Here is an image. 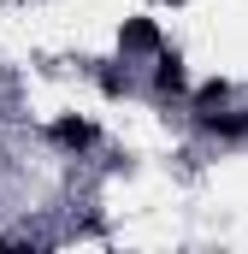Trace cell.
Returning a JSON list of instances; mask_svg holds the SVG:
<instances>
[{
	"label": "cell",
	"instance_id": "obj_6",
	"mask_svg": "<svg viewBox=\"0 0 248 254\" xmlns=\"http://www.w3.org/2000/svg\"><path fill=\"white\" fill-rule=\"evenodd\" d=\"M225 101H231V83H225V77H207V83L195 89V113H207V107H225Z\"/></svg>",
	"mask_w": 248,
	"mask_h": 254
},
{
	"label": "cell",
	"instance_id": "obj_3",
	"mask_svg": "<svg viewBox=\"0 0 248 254\" xmlns=\"http://www.w3.org/2000/svg\"><path fill=\"white\" fill-rule=\"evenodd\" d=\"M195 130H207V136H219V142H237V136H248V107L243 113H195Z\"/></svg>",
	"mask_w": 248,
	"mask_h": 254
},
{
	"label": "cell",
	"instance_id": "obj_1",
	"mask_svg": "<svg viewBox=\"0 0 248 254\" xmlns=\"http://www.w3.org/2000/svg\"><path fill=\"white\" fill-rule=\"evenodd\" d=\"M154 95H160V101L189 95V71H184V54H178V48H160V54H154Z\"/></svg>",
	"mask_w": 248,
	"mask_h": 254
},
{
	"label": "cell",
	"instance_id": "obj_5",
	"mask_svg": "<svg viewBox=\"0 0 248 254\" xmlns=\"http://www.w3.org/2000/svg\"><path fill=\"white\" fill-rule=\"evenodd\" d=\"M95 89L107 95V101H119L124 89H130V71H124L119 60H107V65H95Z\"/></svg>",
	"mask_w": 248,
	"mask_h": 254
},
{
	"label": "cell",
	"instance_id": "obj_2",
	"mask_svg": "<svg viewBox=\"0 0 248 254\" xmlns=\"http://www.w3.org/2000/svg\"><path fill=\"white\" fill-rule=\"evenodd\" d=\"M95 119H77V113H60L54 125H48V142L54 148H65V154H83V148H95Z\"/></svg>",
	"mask_w": 248,
	"mask_h": 254
},
{
	"label": "cell",
	"instance_id": "obj_4",
	"mask_svg": "<svg viewBox=\"0 0 248 254\" xmlns=\"http://www.w3.org/2000/svg\"><path fill=\"white\" fill-rule=\"evenodd\" d=\"M119 48L124 54H160V48H166V42H160V24H154V18H130L119 30Z\"/></svg>",
	"mask_w": 248,
	"mask_h": 254
}]
</instances>
